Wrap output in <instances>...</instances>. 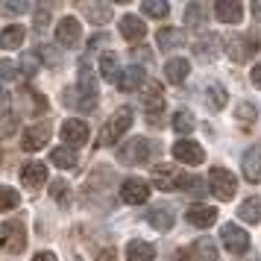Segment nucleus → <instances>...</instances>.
Returning a JSON list of instances; mask_svg holds the SVG:
<instances>
[{"instance_id": "nucleus-1", "label": "nucleus", "mask_w": 261, "mask_h": 261, "mask_svg": "<svg viewBox=\"0 0 261 261\" xmlns=\"http://www.w3.org/2000/svg\"><path fill=\"white\" fill-rule=\"evenodd\" d=\"M27 247V226L21 217H12L0 226V252H9V255H18L24 252Z\"/></svg>"}, {"instance_id": "nucleus-2", "label": "nucleus", "mask_w": 261, "mask_h": 261, "mask_svg": "<svg viewBox=\"0 0 261 261\" xmlns=\"http://www.w3.org/2000/svg\"><path fill=\"white\" fill-rule=\"evenodd\" d=\"M129 126H132V109H129V106L118 109V112L112 115V120L103 126V132H100V144H103V147L118 144V138H120L126 129H129Z\"/></svg>"}, {"instance_id": "nucleus-3", "label": "nucleus", "mask_w": 261, "mask_h": 261, "mask_svg": "<svg viewBox=\"0 0 261 261\" xmlns=\"http://www.w3.org/2000/svg\"><path fill=\"white\" fill-rule=\"evenodd\" d=\"M141 103H144V112H147V120L159 126L162 123V115H165V91H162V85L159 83H147L141 94Z\"/></svg>"}, {"instance_id": "nucleus-4", "label": "nucleus", "mask_w": 261, "mask_h": 261, "mask_svg": "<svg viewBox=\"0 0 261 261\" xmlns=\"http://www.w3.org/2000/svg\"><path fill=\"white\" fill-rule=\"evenodd\" d=\"M150 153H153V147L147 138H129V141L123 144L118 150V162L120 165H144V162H150Z\"/></svg>"}, {"instance_id": "nucleus-5", "label": "nucleus", "mask_w": 261, "mask_h": 261, "mask_svg": "<svg viewBox=\"0 0 261 261\" xmlns=\"http://www.w3.org/2000/svg\"><path fill=\"white\" fill-rule=\"evenodd\" d=\"M208 188L217 194V200H232L238 191V179L232 170H226V167H212V173H208Z\"/></svg>"}, {"instance_id": "nucleus-6", "label": "nucleus", "mask_w": 261, "mask_h": 261, "mask_svg": "<svg viewBox=\"0 0 261 261\" xmlns=\"http://www.w3.org/2000/svg\"><path fill=\"white\" fill-rule=\"evenodd\" d=\"M155 188L162 191H173V188H182V182H185V173L179 170L176 165H155L153 173H150Z\"/></svg>"}, {"instance_id": "nucleus-7", "label": "nucleus", "mask_w": 261, "mask_h": 261, "mask_svg": "<svg viewBox=\"0 0 261 261\" xmlns=\"http://www.w3.org/2000/svg\"><path fill=\"white\" fill-rule=\"evenodd\" d=\"M120 200L129 202V205H141L150 200V182H144L138 176H129L120 182Z\"/></svg>"}, {"instance_id": "nucleus-8", "label": "nucleus", "mask_w": 261, "mask_h": 261, "mask_svg": "<svg viewBox=\"0 0 261 261\" xmlns=\"http://www.w3.org/2000/svg\"><path fill=\"white\" fill-rule=\"evenodd\" d=\"M80 41H83V27L76 18H62L59 27H56V44L59 47H80Z\"/></svg>"}, {"instance_id": "nucleus-9", "label": "nucleus", "mask_w": 261, "mask_h": 261, "mask_svg": "<svg viewBox=\"0 0 261 261\" xmlns=\"http://www.w3.org/2000/svg\"><path fill=\"white\" fill-rule=\"evenodd\" d=\"M220 238H223V247L229 249L232 255H244L249 249V235L235 223H226L223 229H220Z\"/></svg>"}, {"instance_id": "nucleus-10", "label": "nucleus", "mask_w": 261, "mask_h": 261, "mask_svg": "<svg viewBox=\"0 0 261 261\" xmlns=\"http://www.w3.org/2000/svg\"><path fill=\"white\" fill-rule=\"evenodd\" d=\"M47 141H50V120H38V123H33L30 129H24L21 147H24L27 153H36V150H41Z\"/></svg>"}, {"instance_id": "nucleus-11", "label": "nucleus", "mask_w": 261, "mask_h": 261, "mask_svg": "<svg viewBox=\"0 0 261 261\" xmlns=\"http://www.w3.org/2000/svg\"><path fill=\"white\" fill-rule=\"evenodd\" d=\"M62 138H65V147H71V150L83 147L88 141V123H83L80 118H68L62 123Z\"/></svg>"}, {"instance_id": "nucleus-12", "label": "nucleus", "mask_w": 261, "mask_h": 261, "mask_svg": "<svg viewBox=\"0 0 261 261\" xmlns=\"http://www.w3.org/2000/svg\"><path fill=\"white\" fill-rule=\"evenodd\" d=\"M173 159L176 162H185V165H202L205 162V150H202L197 141H176L173 144Z\"/></svg>"}, {"instance_id": "nucleus-13", "label": "nucleus", "mask_w": 261, "mask_h": 261, "mask_svg": "<svg viewBox=\"0 0 261 261\" xmlns=\"http://www.w3.org/2000/svg\"><path fill=\"white\" fill-rule=\"evenodd\" d=\"M18 103H21V112L24 115H44L47 112V97L38 94L36 88H21V94H18Z\"/></svg>"}, {"instance_id": "nucleus-14", "label": "nucleus", "mask_w": 261, "mask_h": 261, "mask_svg": "<svg viewBox=\"0 0 261 261\" xmlns=\"http://www.w3.org/2000/svg\"><path fill=\"white\" fill-rule=\"evenodd\" d=\"M241 167H244V179H247V182H258L261 179V141L252 144L247 153H244Z\"/></svg>"}, {"instance_id": "nucleus-15", "label": "nucleus", "mask_w": 261, "mask_h": 261, "mask_svg": "<svg viewBox=\"0 0 261 261\" xmlns=\"http://www.w3.org/2000/svg\"><path fill=\"white\" fill-rule=\"evenodd\" d=\"M62 103L68 109H76V112H91V109L97 106V97L83 94V91L73 85V88H65V91H62Z\"/></svg>"}, {"instance_id": "nucleus-16", "label": "nucleus", "mask_w": 261, "mask_h": 261, "mask_svg": "<svg viewBox=\"0 0 261 261\" xmlns=\"http://www.w3.org/2000/svg\"><path fill=\"white\" fill-rule=\"evenodd\" d=\"M147 220H150L155 232H170L173 229V208L170 205H153L147 212Z\"/></svg>"}, {"instance_id": "nucleus-17", "label": "nucleus", "mask_w": 261, "mask_h": 261, "mask_svg": "<svg viewBox=\"0 0 261 261\" xmlns=\"http://www.w3.org/2000/svg\"><path fill=\"white\" fill-rule=\"evenodd\" d=\"M80 12L91 21V24L103 27L112 21V3H80Z\"/></svg>"}, {"instance_id": "nucleus-18", "label": "nucleus", "mask_w": 261, "mask_h": 261, "mask_svg": "<svg viewBox=\"0 0 261 261\" xmlns=\"http://www.w3.org/2000/svg\"><path fill=\"white\" fill-rule=\"evenodd\" d=\"M214 15H217V21H223V24H238V21L244 18V6L235 3V0H217V3H214Z\"/></svg>"}, {"instance_id": "nucleus-19", "label": "nucleus", "mask_w": 261, "mask_h": 261, "mask_svg": "<svg viewBox=\"0 0 261 261\" xmlns=\"http://www.w3.org/2000/svg\"><path fill=\"white\" fill-rule=\"evenodd\" d=\"M21 182H24V185H30L33 191L41 188V185L47 182V167L41 165V162H27L24 170H21Z\"/></svg>"}, {"instance_id": "nucleus-20", "label": "nucleus", "mask_w": 261, "mask_h": 261, "mask_svg": "<svg viewBox=\"0 0 261 261\" xmlns=\"http://www.w3.org/2000/svg\"><path fill=\"white\" fill-rule=\"evenodd\" d=\"M141 83H144V68H138V65L123 68V71L118 73V80H115V85H118L120 91H138Z\"/></svg>"}, {"instance_id": "nucleus-21", "label": "nucleus", "mask_w": 261, "mask_h": 261, "mask_svg": "<svg viewBox=\"0 0 261 261\" xmlns=\"http://www.w3.org/2000/svg\"><path fill=\"white\" fill-rule=\"evenodd\" d=\"M252 50H255V44H249V36L226 38V53H229V59L244 62V59H249V53H252Z\"/></svg>"}, {"instance_id": "nucleus-22", "label": "nucleus", "mask_w": 261, "mask_h": 261, "mask_svg": "<svg viewBox=\"0 0 261 261\" xmlns=\"http://www.w3.org/2000/svg\"><path fill=\"white\" fill-rule=\"evenodd\" d=\"M185 220L191 226H197V229H208V226L217 220V212L208 208V205H191L188 212H185Z\"/></svg>"}, {"instance_id": "nucleus-23", "label": "nucleus", "mask_w": 261, "mask_h": 261, "mask_svg": "<svg viewBox=\"0 0 261 261\" xmlns=\"http://www.w3.org/2000/svg\"><path fill=\"white\" fill-rule=\"evenodd\" d=\"M155 41H159L162 50H176L185 44V30H179V27H162L155 33Z\"/></svg>"}, {"instance_id": "nucleus-24", "label": "nucleus", "mask_w": 261, "mask_h": 261, "mask_svg": "<svg viewBox=\"0 0 261 261\" xmlns=\"http://www.w3.org/2000/svg\"><path fill=\"white\" fill-rule=\"evenodd\" d=\"M144 33H147V27L138 15H123L120 18V36L126 38V41H141Z\"/></svg>"}, {"instance_id": "nucleus-25", "label": "nucleus", "mask_w": 261, "mask_h": 261, "mask_svg": "<svg viewBox=\"0 0 261 261\" xmlns=\"http://www.w3.org/2000/svg\"><path fill=\"white\" fill-rule=\"evenodd\" d=\"M217 41H220V36H217V33H202L200 38H197V44H194V53H197V56H200V59H214V56H217Z\"/></svg>"}, {"instance_id": "nucleus-26", "label": "nucleus", "mask_w": 261, "mask_h": 261, "mask_svg": "<svg viewBox=\"0 0 261 261\" xmlns=\"http://www.w3.org/2000/svg\"><path fill=\"white\" fill-rule=\"evenodd\" d=\"M188 73H191L188 59H170L165 65V80H167V83H173V85L185 83V80H188Z\"/></svg>"}, {"instance_id": "nucleus-27", "label": "nucleus", "mask_w": 261, "mask_h": 261, "mask_svg": "<svg viewBox=\"0 0 261 261\" xmlns=\"http://www.w3.org/2000/svg\"><path fill=\"white\" fill-rule=\"evenodd\" d=\"M155 258V247L147 241H129L126 244V261H153Z\"/></svg>"}, {"instance_id": "nucleus-28", "label": "nucleus", "mask_w": 261, "mask_h": 261, "mask_svg": "<svg viewBox=\"0 0 261 261\" xmlns=\"http://www.w3.org/2000/svg\"><path fill=\"white\" fill-rule=\"evenodd\" d=\"M238 217L244 223H261V197H247L238 208Z\"/></svg>"}, {"instance_id": "nucleus-29", "label": "nucleus", "mask_w": 261, "mask_h": 261, "mask_svg": "<svg viewBox=\"0 0 261 261\" xmlns=\"http://www.w3.org/2000/svg\"><path fill=\"white\" fill-rule=\"evenodd\" d=\"M24 38H27V30L21 24H12V27H6V30L0 33V47L15 50L18 44H24Z\"/></svg>"}, {"instance_id": "nucleus-30", "label": "nucleus", "mask_w": 261, "mask_h": 261, "mask_svg": "<svg viewBox=\"0 0 261 261\" xmlns=\"http://www.w3.org/2000/svg\"><path fill=\"white\" fill-rule=\"evenodd\" d=\"M226 103H229V94H226V88L220 83H212L205 88V106L212 109V112H220Z\"/></svg>"}, {"instance_id": "nucleus-31", "label": "nucleus", "mask_w": 261, "mask_h": 261, "mask_svg": "<svg viewBox=\"0 0 261 261\" xmlns=\"http://www.w3.org/2000/svg\"><path fill=\"white\" fill-rule=\"evenodd\" d=\"M76 88L88 97H97V76L88 65H80V80H76Z\"/></svg>"}, {"instance_id": "nucleus-32", "label": "nucleus", "mask_w": 261, "mask_h": 261, "mask_svg": "<svg viewBox=\"0 0 261 261\" xmlns=\"http://www.w3.org/2000/svg\"><path fill=\"white\" fill-rule=\"evenodd\" d=\"M50 162L56 167H62V170H71V167H76V153H73L71 147H56L50 153Z\"/></svg>"}, {"instance_id": "nucleus-33", "label": "nucleus", "mask_w": 261, "mask_h": 261, "mask_svg": "<svg viewBox=\"0 0 261 261\" xmlns=\"http://www.w3.org/2000/svg\"><path fill=\"white\" fill-rule=\"evenodd\" d=\"M191 249H194L197 261H217V247H214L212 238H200V241H197Z\"/></svg>"}, {"instance_id": "nucleus-34", "label": "nucleus", "mask_w": 261, "mask_h": 261, "mask_svg": "<svg viewBox=\"0 0 261 261\" xmlns=\"http://www.w3.org/2000/svg\"><path fill=\"white\" fill-rule=\"evenodd\" d=\"M118 56H115V53H103V56H100V76H103V80H109V83H115V80H118Z\"/></svg>"}, {"instance_id": "nucleus-35", "label": "nucleus", "mask_w": 261, "mask_h": 261, "mask_svg": "<svg viewBox=\"0 0 261 261\" xmlns=\"http://www.w3.org/2000/svg\"><path fill=\"white\" fill-rule=\"evenodd\" d=\"M50 194H53V200L59 202V205H71V185L65 182V179H56V182H50Z\"/></svg>"}, {"instance_id": "nucleus-36", "label": "nucleus", "mask_w": 261, "mask_h": 261, "mask_svg": "<svg viewBox=\"0 0 261 261\" xmlns=\"http://www.w3.org/2000/svg\"><path fill=\"white\" fill-rule=\"evenodd\" d=\"M141 12L147 15V18H167V15H170V6H167L165 0H144Z\"/></svg>"}, {"instance_id": "nucleus-37", "label": "nucleus", "mask_w": 261, "mask_h": 261, "mask_svg": "<svg viewBox=\"0 0 261 261\" xmlns=\"http://www.w3.org/2000/svg\"><path fill=\"white\" fill-rule=\"evenodd\" d=\"M182 191L200 200V197H205V194H208V185H205V179H200V176H185V182H182Z\"/></svg>"}, {"instance_id": "nucleus-38", "label": "nucleus", "mask_w": 261, "mask_h": 261, "mask_svg": "<svg viewBox=\"0 0 261 261\" xmlns=\"http://www.w3.org/2000/svg\"><path fill=\"white\" fill-rule=\"evenodd\" d=\"M194 126H197V120H194L191 112H176V115H173V129H176L179 135H191Z\"/></svg>"}, {"instance_id": "nucleus-39", "label": "nucleus", "mask_w": 261, "mask_h": 261, "mask_svg": "<svg viewBox=\"0 0 261 261\" xmlns=\"http://www.w3.org/2000/svg\"><path fill=\"white\" fill-rule=\"evenodd\" d=\"M235 118H238V123H241V126H252V123H255V118H258V109L252 106V103H238Z\"/></svg>"}, {"instance_id": "nucleus-40", "label": "nucleus", "mask_w": 261, "mask_h": 261, "mask_svg": "<svg viewBox=\"0 0 261 261\" xmlns=\"http://www.w3.org/2000/svg\"><path fill=\"white\" fill-rule=\"evenodd\" d=\"M18 191L9 188V185H0V212H12V208H18Z\"/></svg>"}, {"instance_id": "nucleus-41", "label": "nucleus", "mask_w": 261, "mask_h": 261, "mask_svg": "<svg viewBox=\"0 0 261 261\" xmlns=\"http://www.w3.org/2000/svg\"><path fill=\"white\" fill-rule=\"evenodd\" d=\"M38 68H41L38 53H24V56H21V62H18V71L24 73V76H36Z\"/></svg>"}, {"instance_id": "nucleus-42", "label": "nucleus", "mask_w": 261, "mask_h": 261, "mask_svg": "<svg viewBox=\"0 0 261 261\" xmlns=\"http://www.w3.org/2000/svg\"><path fill=\"white\" fill-rule=\"evenodd\" d=\"M205 12H208V9H205L202 3H191L188 9H185V21H188L191 27H200L202 21H205Z\"/></svg>"}, {"instance_id": "nucleus-43", "label": "nucleus", "mask_w": 261, "mask_h": 261, "mask_svg": "<svg viewBox=\"0 0 261 261\" xmlns=\"http://www.w3.org/2000/svg\"><path fill=\"white\" fill-rule=\"evenodd\" d=\"M38 59L47 62L50 68H59L62 56H59V50H56V47H50V44H38Z\"/></svg>"}, {"instance_id": "nucleus-44", "label": "nucleus", "mask_w": 261, "mask_h": 261, "mask_svg": "<svg viewBox=\"0 0 261 261\" xmlns=\"http://www.w3.org/2000/svg\"><path fill=\"white\" fill-rule=\"evenodd\" d=\"M15 76H18V65L9 59H0V83H9Z\"/></svg>"}, {"instance_id": "nucleus-45", "label": "nucleus", "mask_w": 261, "mask_h": 261, "mask_svg": "<svg viewBox=\"0 0 261 261\" xmlns=\"http://www.w3.org/2000/svg\"><path fill=\"white\" fill-rule=\"evenodd\" d=\"M50 24V6H36V30L41 33Z\"/></svg>"}, {"instance_id": "nucleus-46", "label": "nucleus", "mask_w": 261, "mask_h": 261, "mask_svg": "<svg viewBox=\"0 0 261 261\" xmlns=\"http://www.w3.org/2000/svg\"><path fill=\"white\" fill-rule=\"evenodd\" d=\"M9 115V91L6 88H0V120Z\"/></svg>"}, {"instance_id": "nucleus-47", "label": "nucleus", "mask_w": 261, "mask_h": 261, "mask_svg": "<svg viewBox=\"0 0 261 261\" xmlns=\"http://www.w3.org/2000/svg\"><path fill=\"white\" fill-rule=\"evenodd\" d=\"M3 9H6L9 15H21V12L30 9V3H3Z\"/></svg>"}, {"instance_id": "nucleus-48", "label": "nucleus", "mask_w": 261, "mask_h": 261, "mask_svg": "<svg viewBox=\"0 0 261 261\" xmlns=\"http://www.w3.org/2000/svg\"><path fill=\"white\" fill-rule=\"evenodd\" d=\"M106 41H109V36H106V33H97V36L91 38V41H88V47H91V50H94V47H103Z\"/></svg>"}, {"instance_id": "nucleus-49", "label": "nucleus", "mask_w": 261, "mask_h": 261, "mask_svg": "<svg viewBox=\"0 0 261 261\" xmlns=\"http://www.w3.org/2000/svg\"><path fill=\"white\" fill-rule=\"evenodd\" d=\"M249 80H252V85H255V88H261V62L255 65V68H252V73H249Z\"/></svg>"}, {"instance_id": "nucleus-50", "label": "nucleus", "mask_w": 261, "mask_h": 261, "mask_svg": "<svg viewBox=\"0 0 261 261\" xmlns=\"http://www.w3.org/2000/svg\"><path fill=\"white\" fill-rule=\"evenodd\" d=\"M12 129H15V120L12 118H3V123H0V135H9Z\"/></svg>"}, {"instance_id": "nucleus-51", "label": "nucleus", "mask_w": 261, "mask_h": 261, "mask_svg": "<svg viewBox=\"0 0 261 261\" xmlns=\"http://www.w3.org/2000/svg\"><path fill=\"white\" fill-rule=\"evenodd\" d=\"M97 261H118V252H115V249H103V252L97 255Z\"/></svg>"}, {"instance_id": "nucleus-52", "label": "nucleus", "mask_w": 261, "mask_h": 261, "mask_svg": "<svg viewBox=\"0 0 261 261\" xmlns=\"http://www.w3.org/2000/svg\"><path fill=\"white\" fill-rule=\"evenodd\" d=\"M179 261H197L194 249H179Z\"/></svg>"}, {"instance_id": "nucleus-53", "label": "nucleus", "mask_w": 261, "mask_h": 261, "mask_svg": "<svg viewBox=\"0 0 261 261\" xmlns=\"http://www.w3.org/2000/svg\"><path fill=\"white\" fill-rule=\"evenodd\" d=\"M33 261H59V258H56L53 252H47V249H44V252H38V255H36Z\"/></svg>"}, {"instance_id": "nucleus-54", "label": "nucleus", "mask_w": 261, "mask_h": 261, "mask_svg": "<svg viewBox=\"0 0 261 261\" xmlns=\"http://www.w3.org/2000/svg\"><path fill=\"white\" fill-rule=\"evenodd\" d=\"M249 12H252V18H255V21H261V0H255V3L249 6Z\"/></svg>"}, {"instance_id": "nucleus-55", "label": "nucleus", "mask_w": 261, "mask_h": 261, "mask_svg": "<svg viewBox=\"0 0 261 261\" xmlns=\"http://www.w3.org/2000/svg\"><path fill=\"white\" fill-rule=\"evenodd\" d=\"M252 261H258V258H252Z\"/></svg>"}]
</instances>
